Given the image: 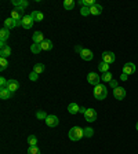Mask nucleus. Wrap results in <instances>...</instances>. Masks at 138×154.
<instances>
[{
  "mask_svg": "<svg viewBox=\"0 0 138 154\" xmlns=\"http://www.w3.org/2000/svg\"><path fill=\"white\" fill-rule=\"evenodd\" d=\"M32 40H33V43L35 44H40V43H43L46 39H44V36H43V33L42 32H35L33 33Z\"/></svg>",
  "mask_w": 138,
  "mask_h": 154,
  "instance_id": "f8f14e48",
  "label": "nucleus"
},
{
  "mask_svg": "<svg viewBox=\"0 0 138 154\" xmlns=\"http://www.w3.org/2000/svg\"><path fill=\"white\" fill-rule=\"evenodd\" d=\"M98 69L101 70V72L106 73V72H109V65H108V63H105V62H101V63L98 65Z\"/></svg>",
  "mask_w": 138,
  "mask_h": 154,
  "instance_id": "c756f323",
  "label": "nucleus"
},
{
  "mask_svg": "<svg viewBox=\"0 0 138 154\" xmlns=\"http://www.w3.org/2000/svg\"><path fill=\"white\" fill-rule=\"evenodd\" d=\"M75 50H76L77 52H79V54H80V52L83 51V48H82V47H80V46H77V47H75Z\"/></svg>",
  "mask_w": 138,
  "mask_h": 154,
  "instance_id": "ea45409f",
  "label": "nucleus"
},
{
  "mask_svg": "<svg viewBox=\"0 0 138 154\" xmlns=\"http://www.w3.org/2000/svg\"><path fill=\"white\" fill-rule=\"evenodd\" d=\"M80 108H79V105L75 103V102H72V103H69L68 106V111L70 113V114H76V113H79Z\"/></svg>",
  "mask_w": 138,
  "mask_h": 154,
  "instance_id": "f3484780",
  "label": "nucleus"
},
{
  "mask_svg": "<svg viewBox=\"0 0 138 154\" xmlns=\"http://www.w3.org/2000/svg\"><path fill=\"white\" fill-rule=\"evenodd\" d=\"M35 24V19L32 18V15H24V18L21 21V26L25 29H30Z\"/></svg>",
  "mask_w": 138,
  "mask_h": 154,
  "instance_id": "7ed1b4c3",
  "label": "nucleus"
},
{
  "mask_svg": "<svg viewBox=\"0 0 138 154\" xmlns=\"http://www.w3.org/2000/svg\"><path fill=\"white\" fill-rule=\"evenodd\" d=\"M127 77H128V76H127V74H126V73H123V74L120 76V79L123 80V81H126V80H127Z\"/></svg>",
  "mask_w": 138,
  "mask_h": 154,
  "instance_id": "4c0bfd02",
  "label": "nucleus"
},
{
  "mask_svg": "<svg viewBox=\"0 0 138 154\" xmlns=\"http://www.w3.org/2000/svg\"><path fill=\"white\" fill-rule=\"evenodd\" d=\"M7 85H8V81L4 77H0V88L1 90H4V88H7Z\"/></svg>",
  "mask_w": 138,
  "mask_h": 154,
  "instance_id": "72a5a7b5",
  "label": "nucleus"
},
{
  "mask_svg": "<svg viewBox=\"0 0 138 154\" xmlns=\"http://www.w3.org/2000/svg\"><path fill=\"white\" fill-rule=\"evenodd\" d=\"M46 124H47L50 128H54V127H57L59 124V120H58V117H57V116L48 114L47 118H46Z\"/></svg>",
  "mask_w": 138,
  "mask_h": 154,
  "instance_id": "39448f33",
  "label": "nucleus"
},
{
  "mask_svg": "<svg viewBox=\"0 0 138 154\" xmlns=\"http://www.w3.org/2000/svg\"><path fill=\"white\" fill-rule=\"evenodd\" d=\"M113 97L116 98V99H119V100L124 99V97H126V90L122 88V87H117V88L113 90Z\"/></svg>",
  "mask_w": 138,
  "mask_h": 154,
  "instance_id": "1a4fd4ad",
  "label": "nucleus"
},
{
  "mask_svg": "<svg viewBox=\"0 0 138 154\" xmlns=\"http://www.w3.org/2000/svg\"><path fill=\"white\" fill-rule=\"evenodd\" d=\"M80 57H82L83 61H91L93 59V52L90 50H87V48H83V51L80 52Z\"/></svg>",
  "mask_w": 138,
  "mask_h": 154,
  "instance_id": "ddd939ff",
  "label": "nucleus"
},
{
  "mask_svg": "<svg viewBox=\"0 0 138 154\" xmlns=\"http://www.w3.org/2000/svg\"><path fill=\"white\" fill-rule=\"evenodd\" d=\"M47 113H46V111H44V110H39V111H37V113H36V117L37 118H39V120H44V121H46V118H47Z\"/></svg>",
  "mask_w": 138,
  "mask_h": 154,
  "instance_id": "c85d7f7f",
  "label": "nucleus"
},
{
  "mask_svg": "<svg viewBox=\"0 0 138 154\" xmlns=\"http://www.w3.org/2000/svg\"><path fill=\"white\" fill-rule=\"evenodd\" d=\"M37 76H39V74H37L36 72H33V70H32V72H30V74H29V79L32 80V81H36V80L39 79V77H37Z\"/></svg>",
  "mask_w": 138,
  "mask_h": 154,
  "instance_id": "c9c22d12",
  "label": "nucleus"
},
{
  "mask_svg": "<svg viewBox=\"0 0 138 154\" xmlns=\"http://www.w3.org/2000/svg\"><path fill=\"white\" fill-rule=\"evenodd\" d=\"M44 69H46V66H44L43 63H36L33 66V72H36L37 74H40V73L44 72Z\"/></svg>",
  "mask_w": 138,
  "mask_h": 154,
  "instance_id": "b1692460",
  "label": "nucleus"
},
{
  "mask_svg": "<svg viewBox=\"0 0 138 154\" xmlns=\"http://www.w3.org/2000/svg\"><path fill=\"white\" fill-rule=\"evenodd\" d=\"M64 8L73 10L75 8V0H64Z\"/></svg>",
  "mask_w": 138,
  "mask_h": 154,
  "instance_id": "5701e85b",
  "label": "nucleus"
},
{
  "mask_svg": "<svg viewBox=\"0 0 138 154\" xmlns=\"http://www.w3.org/2000/svg\"><path fill=\"white\" fill-rule=\"evenodd\" d=\"M13 4H14L15 7H19V8H26L28 7V1L26 0H13Z\"/></svg>",
  "mask_w": 138,
  "mask_h": 154,
  "instance_id": "aec40b11",
  "label": "nucleus"
},
{
  "mask_svg": "<svg viewBox=\"0 0 138 154\" xmlns=\"http://www.w3.org/2000/svg\"><path fill=\"white\" fill-rule=\"evenodd\" d=\"M30 51H32L33 54H39V52H42V47H40V44H32Z\"/></svg>",
  "mask_w": 138,
  "mask_h": 154,
  "instance_id": "7c9ffc66",
  "label": "nucleus"
},
{
  "mask_svg": "<svg viewBox=\"0 0 138 154\" xmlns=\"http://www.w3.org/2000/svg\"><path fill=\"white\" fill-rule=\"evenodd\" d=\"M11 55V48L8 46L3 47L1 50H0V58H8Z\"/></svg>",
  "mask_w": 138,
  "mask_h": 154,
  "instance_id": "6ab92c4d",
  "label": "nucleus"
},
{
  "mask_svg": "<svg viewBox=\"0 0 138 154\" xmlns=\"http://www.w3.org/2000/svg\"><path fill=\"white\" fill-rule=\"evenodd\" d=\"M109 85H111V87L113 88V90H115V88H117V87H119V84H117L116 80H112V81L109 83Z\"/></svg>",
  "mask_w": 138,
  "mask_h": 154,
  "instance_id": "e433bc0d",
  "label": "nucleus"
},
{
  "mask_svg": "<svg viewBox=\"0 0 138 154\" xmlns=\"http://www.w3.org/2000/svg\"><path fill=\"white\" fill-rule=\"evenodd\" d=\"M7 88L11 91V92H15V91L19 88V83L17 80H8V85Z\"/></svg>",
  "mask_w": 138,
  "mask_h": 154,
  "instance_id": "4468645a",
  "label": "nucleus"
},
{
  "mask_svg": "<svg viewBox=\"0 0 138 154\" xmlns=\"http://www.w3.org/2000/svg\"><path fill=\"white\" fill-rule=\"evenodd\" d=\"M135 128H137V131H138V122H137V125H135Z\"/></svg>",
  "mask_w": 138,
  "mask_h": 154,
  "instance_id": "a19ab883",
  "label": "nucleus"
},
{
  "mask_svg": "<svg viewBox=\"0 0 138 154\" xmlns=\"http://www.w3.org/2000/svg\"><path fill=\"white\" fill-rule=\"evenodd\" d=\"M7 66H8L7 58H0V69H1V70H6Z\"/></svg>",
  "mask_w": 138,
  "mask_h": 154,
  "instance_id": "bb28decb",
  "label": "nucleus"
},
{
  "mask_svg": "<svg viewBox=\"0 0 138 154\" xmlns=\"http://www.w3.org/2000/svg\"><path fill=\"white\" fill-rule=\"evenodd\" d=\"M115 59H116V57H115V54L111 52V51H105V52L102 54V62H105V63H108V65L113 63Z\"/></svg>",
  "mask_w": 138,
  "mask_h": 154,
  "instance_id": "423d86ee",
  "label": "nucleus"
},
{
  "mask_svg": "<svg viewBox=\"0 0 138 154\" xmlns=\"http://www.w3.org/2000/svg\"><path fill=\"white\" fill-rule=\"evenodd\" d=\"M83 136H84V131H83V128H80V127H73V128L69 129V139L73 140V142L80 140Z\"/></svg>",
  "mask_w": 138,
  "mask_h": 154,
  "instance_id": "f257e3e1",
  "label": "nucleus"
},
{
  "mask_svg": "<svg viewBox=\"0 0 138 154\" xmlns=\"http://www.w3.org/2000/svg\"><path fill=\"white\" fill-rule=\"evenodd\" d=\"M101 80H104V81L105 83H111L112 81V73L111 72H106V73H104V74H102V77H101Z\"/></svg>",
  "mask_w": 138,
  "mask_h": 154,
  "instance_id": "a878e982",
  "label": "nucleus"
},
{
  "mask_svg": "<svg viewBox=\"0 0 138 154\" xmlns=\"http://www.w3.org/2000/svg\"><path fill=\"white\" fill-rule=\"evenodd\" d=\"M28 143H29V146H36L37 138L35 135H29V136H28Z\"/></svg>",
  "mask_w": 138,
  "mask_h": 154,
  "instance_id": "cd10ccee",
  "label": "nucleus"
},
{
  "mask_svg": "<svg viewBox=\"0 0 138 154\" xmlns=\"http://www.w3.org/2000/svg\"><path fill=\"white\" fill-rule=\"evenodd\" d=\"M40 47H42V51H50L53 48V41L46 39L43 43H40Z\"/></svg>",
  "mask_w": 138,
  "mask_h": 154,
  "instance_id": "dca6fc26",
  "label": "nucleus"
},
{
  "mask_svg": "<svg viewBox=\"0 0 138 154\" xmlns=\"http://www.w3.org/2000/svg\"><path fill=\"white\" fill-rule=\"evenodd\" d=\"M90 13L93 15H99L102 13V6L101 4H95V6H93V7L90 8Z\"/></svg>",
  "mask_w": 138,
  "mask_h": 154,
  "instance_id": "4be33fe9",
  "label": "nucleus"
},
{
  "mask_svg": "<svg viewBox=\"0 0 138 154\" xmlns=\"http://www.w3.org/2000/svg\"><path fill=\"white\" fill-rule=\"evenodd\" d=\"M134 72H135V65H134V63L128 62V63H126V65L123 66V73H126L127 76L133 74Z\"/></svg>",
  "mask_w": 138,
  "mask_h": 154,
  "instance_id": "9b49d317",
  "label": "nucleus"
},
{
  "mask_svg": "<svg viewBox=\"0 0 138 154\" xmlns=\"http://www.w3.org/2000/svg\"><path fill=\"white\" fill-rule=\"evenodd\" d=\"M13 92H11L8 88H4V90H0V98L1 99H10Z\"/></svg>",
  "mask_w": 138,
  "mask_h": 154,
  "instance_id": "412c9836",
  "label": "nucleus"
},
{
  "mask_svg": "<svg viewBox=\"0 0 138 154\" xmlns=\"http://www.w3.org/2000/svg\"><path fill=\"white\" fill-rule=\"evenodd\" d=\"M11 18L15 19V21H18V22H21L22 18H24V8L15 7L14 10L11 11Z\"/></svg>",
  "mask_w": 138,
  "mask_h": 154,
  "instance_id": "20e7f679",
  "label": "nucleus"
},
{
  "mask_svg": "<svg viewBox=\"0 0 138 154\" xmlns=\"http://www.w3.org/2000/svg\"><path fill=\"white\" fill-rule=\"evenodd\" d=\"M80 14L83 15V17H87V15H90V8L88 7H82V10H80Z\"/></svg>",
  "mask_w": 138,
  "mask_h": 154,
  "instance_id": "f704fd0d",
  "label": "nucleus"
},
{
  "mask_svg": "<svg viewBox=\"0 0 138 154\" xmlns=\"http://www.w3.org/2000/svg\"><path fill=\"white\" fill-rule=\"evenodd\" d=\"M32 18L35 19L36 22H40V21H43L44 19V15H43V13L42 11H32Z\"/></svg>",
  "mask_w": 138,
  "mask_h": 154,
  "instance_id": "a211bd4d",
  "label": "nucleus"
},
{
  "mask_svg": "<svg viewBox=\"0 0 138 154\" xmlns=\"http://www.w3.org/2000/svg\"><path fill=\"white\" fill-rule=\"evenodd\" d=\"M83 131H84V136H86V138H91V136L94 135V129L90 128V127H88V128H84Z\"/></svg>",
  "mask_w": 138,
  "mask_h": 154,
  "instance_id": "473e14b6",
  "label": "nucleus"
},
{
  "mask_svg": "<svg viewBox=\"0 0 138 154\" xmlns=\"http://www.w3.org/2000/svg\"><path fill=\"white\" fill-rule=\"evenodd\" d=\"M84 117H86V121L94 122L95 120H97V111H95L94 109H87V111H86Z\"/></svg>",
  "mask_w": 138,
  "mask_h": 154,
  "instance_id": "6e6552de",
  "label": "nucleus"
},
{
  "mask_svg": "<svg viewBox=\"0 0 138 154\" xmlns=\"http://www.w3.org/2000/svg\"><path fill=\"white\" fill-rule=\"evenodd\" d=\"M21 25V22L18 21H15V19H13L10 17V18H7L6 21H4V28H7V29H13V28H17V26Z\"/></svg>",
  "mask_w": 138,
  "mask_h": 154,
  "instance_id": "9d476101",
  "label": "nucleus"
},
{
  "mask_svg": "<svg viewBox=\"0 0 138 154\" xmlns=\"http://www.w3.org/2000/svg\"><path fill=\"white\" fill-rule=\"evenodd\" d=\"M106 95H108V90H106L105 85H102V84L95 85V88H94V97L97 98V99H98V100L105 99Z\"/></svg>",
  "mask_w": 138,
  "mask_h": 154,
  "instance_id": "f03ea898",
  "label": "nucleus"
},
{
  "mask_svg": "<svg viewBox=\"0 0 138 154\" xmlns=\"http://www.w3.org/2000/svg\"><path fill=\"white\" fill-rule=\"evenodd\" d=\"M86 111H87V109H86V108H80L79 113H82V114H86Z\"/></svg>",
  "mask_w": 138,
  "mask_h": 154,
  "instance_id": "58836bf2",
  "label": "nucleus"
},
{
  "mask_svg": "<svg viewBox=\"0 0 138 154\" xmlns=\"http://www.w3.org/2000/svg\"><path fill=\"white\" fill-rule=\"evenodd\" d=\"M99 80H101V77H99L97 73H94V72H91V73H88V76H87V81L90 83V84H93V85H98L99 84Z\"/></svg>",
  "mask_w": 138,
  "mask_h": 154,
  "instance_id": "0eeeda50",
  "label": "nucleus"
},
{
  "mask_svg": "<svg viewBox=\"0 0 138 154\" xmlns=\"http://www.w3.org/2000/svg\"><path fill=\"white\" fill-rule=\"evenodd\" d=\"M80 4H82L83 7H88V8H91L93 6H95L97 3H95L94 0H82V1H80Z\"/></svg>",
  "mask_w": 138,
  "mask_h": 154,
  "instance_id": "393cba45",
  "label": "nucleus"
},
{
  "mask_svg": "<svg viewBox=\"0 0 138 154\" xmlns=\"http://www.w3.org/2000/svg\"><path fill=\"white\" fill-rule=\"evenodd\" d=\"M8 36H10V29L3 28L0 30V41H1V43H6V40L8 39Z\"/></svg>",
  "mask_w": 138,
  "mask_h": 154,
  "instance_id": "2eb2a0df",
  "label": "nucleus"
},
{
  "mask_svg": "<svg viewBox=\"0 0 138 154\" xmlns=\"http://www.w3.org/2000/svg\"><path fill=\"white\" fill-rule=\"evenodd\" d=\"M28 154H40V149L37 146H29Z\"/></svg>",
  "mask_w": 138,
  "mask_h": 154,
  "instance_id": "2f4dec72",
  "label": "nucleus"
}]
</instances>
